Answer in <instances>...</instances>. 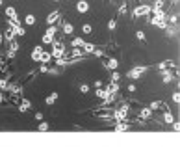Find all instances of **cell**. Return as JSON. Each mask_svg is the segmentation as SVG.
<instances>
[{"instance_id": "1", "label": "cell", "mask_w": 180, "mask_h": 147, "mask_svg": "<svg viewBox=\"0 0 180 147\" xmlns=\"http://www.w3.org/2000/svg\"><path fill=\"white\" fill-rule=\"evenodd\" d=\"M145 71H149V67L139 65V67H134V69H130L128 73H126V77H128L130 80H137L139 77H143V73H145Z\"/></svg>"}, {"instance_id": "2", "label": "cell", "mask_w": 180, "mask_h": 147, "mask_svg": "<svg viewBox=\"0 0 180 147\" xmlns=\"http://www.w3.org/2000/svg\"><path fill=\"white\" fill-rule=\"evenodd\" d=\"M151 6H137L136 9H134V11H132V17L134 19H137V17H143V15H149L151 13Z\"/></svg>"}, {"instance_id": "3", "label": "cell", "mask_w": 180, "mask_h": 147, "mask_svg": "<svg viewBox=\"0 0 180 147\" xmlns=\"http://www.w3.org/2000/svg\"><path fill=\"white\" fill-rule=\"evenodd\" d=\"M52 45H54V50H52L50 52V54H52V58H61L63 56V45H61V41H56L54 39V43H52Z\"/></svg>"}, {"instance_id": "4", "label": "cell", "mask_w": 180, "mask_h": 147, "mask_svg": "<svg viewBox=\"0 0 180 147\" xmlns=\"http://www.w3.org/2000/svg\"><path fill=\"white\" fill-rule=\"evenodd\" d=\"M128 110H130V106H128V104H124V106H123L121 110H117V112L113 114V115H115V119H117L119 123H121V121H124V119H126V114H128Z\"/></svg>"}, {"instance_id": "5", "label": "cell", "mask_w": 180, "mask_h": 147, "mask_svg": "<svg viewBox=\"0 0 180 147\" xmlns=\"http://www.w3.org/2000/svg\"><path fill=\"white\" fill-rule=\"evenodd\" d=\"M176 64L173 60H165V61H160V64L156 65V69H160V71H167V69H175Z\"/></svg>"}, {"instance_id": "6", "label": "cell", "mask_w": 180, "mask_h": 147, "mask_svg": "<svg viewBox=\"0 0 180 147\" xmlns=\"http://www.w3.org/2000/svg\"><path fill=\"white\" fill-rule=\"evenodd\" d=\"M43 52H45L43 47H35L34 52H32V60H34V61H41V56H43Z\"/></svg>"}, {"instance_id": "7", "label": "cell", "mask_w": 180, "mask_h": 147, "mask_svg": "<svg viewBox=\"0 0 180 147\" xmlns=\"http://www.w3.org/2000/svg\"><path fill=\"white\" fill-rule=\"evenodd\" d=\"M76 11L78 13H87L89 11V4L86 2V0H80V2L76 4Z\"/></svg>"}, {"instance_id": "8", "label": "cell", "mask_w": 180, "mask_h": 147, "mask_svg": "<svg viewBox=\"0 0 180 147\" xmlns=\"http://www.w3.org/2000/svg\"><path fill=\"white\" fill-rule=\"evenodd\" d=\"M149 110H167V106L165 104H162V101H152L151 104H149Z\"/></svg>"}, {"instance_id": "9", "label": "cell", "mask_w": 180, "mask_h": 147, "mask_svg": "<svg viewBox=\"0 0 180 147\" xmlns=\"http://www.w3.org/2000/svg\"><path fill=\"white\" fill-rule=\"evenodd\" d=\"M32 108V102L28 101V99H23L20 101V104H19V112H28Z\"/></svg>"}, {"instance_id": "10", "label": "cell", "mask_w": 180, "mask_h": 147, "mask_svg": "<svg viewBox=\"0 0 180 147\" xmlns=\"http://www.w3.org/2000/svg\"><path fill=\"white\" fill-rule=\"evenodd\" d=\"M106 67L111 69V71H115V69L119 67V60H117V58H110L108 61H106Z\"/></svg>"}, {"instance_id": "11", "label": "cell", "mask_w": 180, "mask_h": 147, "mask_svg": "<svg viewBox=\"0 0 180 147\" xmlns=\"http://www.w3.org/2000/svg\"><path fill=\"white\" fill-rule=\"evenodd\" d=\"M58 99H59V95H58V93L54 91V93H50V95H48V97L45 99V102L48 104V106H52V104H54V102H56Z\"/></svg>"}, {"instance_id": "12", "label": "cell", "mask_w": 180, "mask_h": 147, "mask_svg": "<svg viewBox=\"0 0 180 147\" xmlns=\"http://www.w3.org/2000/svg\"><path fill=\"white\" fill-rule=\"evenodd\" d=\"M4 37L9 41V43H11V41H15L13 37H15V28H11V26H9L8 30H6V34H4Z\"/></svg>"}, {"instance_id": "13", "label": "cell", "mask_w": 180, "mask_h": 147, "mask_svg": "<svg viewBox=\"0 0 180 147\" xmlns=\"http://www.w3.org/2000/svg\"><path fill=\"white\" fill-rule=\"evenodd\" d=\"M58 19H59V11H52V13L47 17V23H48V24H54Z\"/></svg>"}, {"instance_id": "14", "label": "cell", "mask_w": 180, "mask_h": 147, "mask_svg": "<svg viewBox=\"0 0 180 147\" xmlns=\"http://www.w3.org/2000/svg\"><path fill=\"white\" fill-rule=\"evenodd\" d=\"M84 45H86V41H84L82 37H75V39H72V48H84Z\"/></svg>"}, {"instance_id": "15", "label": "cell", "mask_w": 180, "mask_h": 147, "mask_svg": "<svg viewBox=\"0 0 180 147\" xmlns=\"http://www.w3.org/2000/svg\"><path fill=\"white\" fill-rule=\"evenodd\" d=\"M139 117H141V119H151V117H152V110L143 108V110L139 112Z\"/></svg>"}, {"instance_id": "16", "label": "cell", "mask_w": 180, "mask_h": 147, "mask_svg": "<svg viewBox=\"0 0 180 147\" xmlns=\"http://www.w3.org/2000/svg\"><path fill=\"white\" fill-rule=\"evenodd\" d=\"M50 60H52V54H50V52H47V50H45V52H43V56H41V64H43V65H47Z\"/></svg>"}, {"instance_id": "17", "label": "cell", "mask_w": 180, "mask_h": 147, "mask_svg": "<svg viewBox=\"0 0 180 147\" xmlns=\"http://www.w3.org/2000/svg\"><path fill=\"white\" fill-rule=\"evenodd\" d=\"M128 129H130L128 123H117V127H115V130H117V132H124V130H128Z\"/></svg>"}, {"instance_id": "18", "label": "cell", "mask_w": 180, "mask_h": 147, "mask_svg": "<svg viewBox=\"0 0 180 147\" xmlns=\"http://www.w3.org/2000/svg\"><path fill=\"white\" fill-rule=\"evenodd\" d=\"M163 121H165V123H169V125H171V123L175 121V117H173V114H171V112H169V110H165V114H163Z\"/></svg>"}, {"instance_id": "19", "label": "cell", "mask_w": 180, "mask_h": 147, "mask_svg": "<svg viewBox=\"0 0 180 147\" xmlns=\"http://www.w3.org/2000/svg\"><path fill=\"white\" fill-rule=\"evenodd\" d=\"M162 78H163V82H165V84H169V82L173 80V75H171V71H163V73H162Z\"/></svg>"}, {"instance_id": "20", "label": "cell", "mask_w": 180, "mask_h": 147, "mask_svg": "<svg viewBox=\"0 0 180 147\" xmlns=\"http://www.w3.org/2000/svg\"><path fill=\"white\" fill-rule=\"evenodd\" d=\"M24 23L28 24V26H32V24H35V17L32 15V13H28L26 17H24Z\"/></svg>"}, {"instance_id": "21", "label": "cell", "mask_w": 180, "mask_h": 147, "mask_svg": "<svg viewBox=\"0 0 180 147\" xmlns=\"http://www.w3.org/2000/svg\"><path fill=\"white\" fill-rule=\"evenodd\" d=\"M165 30H167V36H169V37H175V36L178 34V30H176L175 26H167Z\"/></svg>"}, {"instance_id": "22", "label": "cell", "mask_w": 180, "mask_h": 147, "mask_svg": "<svg viewBox=\"0 0 180 147\" xmlns=\"http://www.w3.org/2000/svg\"><path fill=\"white\" fill-rule=\"evenodd\" d=\"M43 43H45V45H52V43H54V36L45 34V36H43Z\"/></svg>"}, {"instance_id": "23", "label": "cell", "mask_w": 180, "mask_h": 147, "mask_svg": "<svg viewBox=\"0 0 180 147\" xmlns=\"http://www.w3.org/2000/svg\"><path fill=\"white\" fill-rule=\"evenodd\" d=\"M63 32H65V34H72V32H75V28H72L71 23H65V24H63Z\"/></svg>"}, {"instance_id": "24", "label": "cell", "mask_w": 180, "mask_h": 147, "mask_svg": "<svg viewBox=\"0 0 180 147\" xmlns=\"http://www.w3.org/2000/svg\"><path fill=\"white\" fill-rule=\"evenodd\" d=\"M117 89H119V86H117V84H115V82H111L110 86H108V89H106V91H108V95H110V93H115Z\"/></svg>"}, {"instance_id": "25", "label": "cell", "mask_w": 180, "mask_h": 147, "mask_svg": "<svg viewBox=\"0 0 180 147\" xmlns=\"http://www.w3.org/2000/svg\"><path fill=\"white\" fill-rule=\"evenodd\" d=\"M95 48H97V47L91 45V43H86V45H84V52H89V54H91V52H93Z\"/></svg>"}, {"instance_id": "26", "label": "cell", "mask_w": 180, "mask_h": 147, "mask_svg": "<svg viewBox=\"0 0 180 147\" xmlns=\"http://www.w3.org/2000/svg\"><path fill=\"white\" fill-rule=\"evenodd\" d=\"M11 28H15V34H17V36H24V34H26V30H24L23 26H11Z\"/></svg>"}, {"instance_id": "27", "label": "cell", "mask_w": 180, "mask_h": 147, "mask_svg": "<svg viewBox=\"0 0 180 147\" xmlns=\"http://www.w3.org/2000/svg\"><path fill=\"white\" fill-rule=\"evenodd\" d=\"M37 129H39L41 132H47V130H48V123H47V121H41V123H39V127H37Z\"/></svg>"}, {"instance_id": "28", "label": "cell", "mask_w": 180, "mask_h": 147, "mask_svg": "<svg viewBox=\"0 0 180 147\" xmlns=\"http://www.w3.org/2000/svg\"><path fill=\"white\" fill-rule=\"evenodd\" d=\"M82 32H84V34H91V32H93V26H91V24H84V26H82Z\"/></svg>"}, {"instance_id": "29", "label": "cell", "mask_w": 180, "mask_h": 147, "mask_svg": "<svg viewBox=\"0 0 180 147\" xmlns=\"http://www.w3.org/2000/svg\"><path fill=\"white\" fill-rule=\"evenodd\" d=\"M56 32H58V28H56V26H50V28H47L45 34H48V36H56Z\"/></svg>"}, {"instance_id": "30", "label": "cell", "mask_w": 180, "mask_h": 147, "mask_svg": "<svg viewBox=\"0 0 180 147\" xmlns=\"http://www.w3.org/2000/svg\"><path fill=\"white\" fill-rule=\"evenodd\" d=\"M115 26H117V20H115V19H111L110 23H108V28H110V30H115Z\"/></svg>"}, {"instance_id": "31", "label": "cell", "mask_w": 180, "mask_h": 147, "mask_svg": "<svg viewBox=\"0 0 180 147\" xmlns=\"http://www.w3.org/2000/svg\"><path fill=\"white\" fill-rule=\"evenodd\" d=\"M136 37L139 39L141 43H145V41H147V39H145V34H143V32H137V34H136Z\"/></svg>"}, {"instance_id": "32", "label": "cell", "mask_w": 180, "mask_h": 147, "mask_svg": "<svg viewBox=\"0 0 180 147\" xmlns=\"http://www.w3.org/2000/svg\"><path fill=\"white\" fill-rule=\"evenodd\" d=\"M0 89H8V80L0 78Z\"/></svg>"}, {"instance_id": "33", "label": "cell", "mask_w": 180, "mask_h": 147, "mask_svg": "<svg viewBox=\"0 0 180 147\" xmlns=\"http://www.w3.org/2000/svg\"><path fill=\"white\" fill-rule=\"evenodd\" d=\"M93 54L100 58V56H104V50H100V48H95V50H93Z\"/></svg>"}, {"instance_id": "34", "label": "cell", "mask_w": 180, "mask_h": 147, "mask_svg": "<svg viewBox=\"0 0 180 147\" xmlns=\"http://www.w3.org/2000/svg\"><path fill=\"white\" fill-rule=\"evenodd\" d=\"M19 50V43L17 41H11V52H17Z\"/></svg>"}, {"instance_id": "35", "label": "cell", "mask_w": 180, "mask_h": 147, "mask_svg": "<svg viewBox=\"0 0 180 147\" xmlns=\"http://www.w3.org/2000/svg\"><path fill=\"white\" fill-rule=\"evenodd\" d=\"M80 91H82V93H87V91H89V86H87V84H82V86H80Z\"/></svg>"}, {"instance_id": "36", "label": "cell", "mask_w": 180, "mask_h": 147, "mask_svg": "<svg viewBox=\"0 0 180 147\" xmlns=\"http://www.w3.org/2000/svg\"><path fill=\"white\" fill-rule=\"evenodd\" d=\"M119 78H121V77H119V73H113V77H111V82H115V84H117V82H119Z\"/></svg>"}, {"instance_id": "37", "label": "cell", "mask_w": 180, "mask_h": 147, "mask_svg": "<svg viewBox=\"0 0 180 147\" xmlns=\"http://www.w3.org/2000/svg\"><path fill=\"white\" fill-rule=\"evenodd\" d=\"M35 119H37V121L41 123V121H43L45 117H43V114H41V112H37V114H35Z\"/></svg>"}, {"instance_id": "38", "label": "cell", "mask_w": 180, "mask_h": 147, "mask_svg": "<svg viewBox=\"0 0 180 147\" xmlns=\"http://www.w3.org/2000/svg\"><path fill=\"white\" fill-rule=\"evenodd\" d=\"M39 73H48V67L41 64V67H39Z\"/></svg>"}, {"instance_id": "39", "label": "cell", "mask_w": 180, "mask_h": 147, "mask_svg": "<svg viewBox=\"0 0 180 147\" xmlns=\"http://www.w3.org/2000/svg\"><path fill=\"white\" fill-rule=\"evenodd\" d=\"M173 101H175V102H178V101H180V93H178V91H176V93H173Z\"/></svg>"}, {"instance_id": "40", "label": "cell", "mask_w": 180, "mask_h": 147, "mask_svg": "<svg viewBox=\"0 0 180 147\" xmlns=\"http://www.w3.org/2000/svg\"><path fill=\"white\" fill-rule=\"evenodd\" d=\"M171 125H173V129H175V130H180V123H176V121H173Z\"/></svg>"}, {"instance_id": "41", "label": "cell", "mask_w": 180, "mask_h": 147, "mask_svg": "<svg viewBox=\"0 0 180 147\" xmlns=\"http://www.w3.org/2000/svg\"><path fill=\"white\" fill-rule=\"evenodd\" d=\"M128 91H130V93H134V91H136V86H134V84H130V86H128Z\"/></svg>"}, {"instance_id": "42", "label": "cell", "mask_w": 180, "mask_h": 147, "mask_svg": "<svg viewBox=\"0 0 180 147\" xmlns=\"http://www.w3.org/2000/svg\"><path fill=\"white\" fill-rule=\"evenodd\" d=\"M124 11H126V4H123V6H121V13H119V15H123Z\"/></svg>"}, {"instance_id": "43", "label": "cell", "mask_w": 180, "mask_h": 147, "mask_svg": "<svg viewBox=\"0 0 180 147\" xmlns=\"http://www.w3.org/2000/svg\"><path fill=\"white\" fill-rule=\"evenodd\" d=\"M2 41H4V36H2V34H0V43H2Z\"/></svg>"}, {"instance_id": "44", "label": "cell", "mask_w": 180, "mask_h": 147, "mask_svg": "<svg viewBox=\"0 0 180 147\" xmlns=\"http://www.w3.org/2000/svg\"><path fill=\"white\" fill-rule=\"evenodd\" d=\"M0 104H2V95H0Z\"/></svg>"}]
</instances>
